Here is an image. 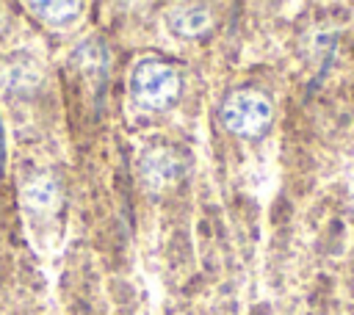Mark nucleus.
Segmentation results:
<instances>
[{
    "instance_id": "39448f33",
    "label": "nucleus",
    "mask_w": 354,
    "mask_h": 315,
    "mask_svg": "<svg viewBox=\"0 0 354 315\" xmlns=\"http://www.w3.org/2000/svg\"><path fill=\"white\" fill-rule=\"evenodd\" d=\"M171 174H174V169H171L169 155L155 152V155H149L144 160V177L149 180V185H163V182L171 180Z\"/></svg>"
},
{
    "instance_id": "f257e3e1",
    "label": "nucleus",
    "mask_w": 354,
    "mask_h": 315,
    "mask_svg": "<svg viewBox=\"0 0 354 315\" xmlns=\"http://www.w3.org/2000/svg\"><path fill=\"white\" fill-rule=\"evenodd\" d=\"M180 91L177 72L163 61H144L133 72V97L147 108H166Z\"/></svg>"
},
{
    "instance_id": "423d86ee",
    "label": "nucleus",
    "mask_w": 354,
    "mask_h": 315,
    "mask_svg": "<svg viewBox=\"0 0 354 315\" xmlns=\"http://www.w3.org/2000/svg\"><path fill=\"white\" fill-rule=\"evenodd\" d=\"M33 11H39V17L50 19V22H66L75 17V11H80L77 3H33Z\"/></svg>"
},
{
    "instance_id": "20e7f679",
    "label": "nucleus",
    "mask_w": 354,
    "mask_h": 315,
    "mask_svg": "<svg viewBox=\"0 0 354 315\" xmlns=\"http://www.w3.org/2000/svg\"><path fill=\"white\" fill-rule=\"evenodd\" d=\"M25 202L30 204V207H50L53 202H55V185H53V180L50 177H36V180H30L28 182V188H25Z\"/></svg>"
},
{
    "instance_id": "f03ea898",
    "label": "nucleus",
    "mask_w": 354,
    "mask_h": 315,
    "mask_svg": "<svg viewBox=\"0 0 354 315\" xmlns=\"http://www.w3.org/2000/svg\"><path fill=\"white\" fill-rule=\"evenodd\" d=\"M268 119L271 105L263 94L254 91H238L221 108V122L238 135H260L268 127Z\"/></svg>"
},
{
    "instance_id": "7ed1b4c3",
    "label": "nucleus",
    "mask_w": 354,
    "mask_h": 315,
    "mask_svg": "<svg viewBox=\"0 0 354 315\" xmlns=\"http://www.w3.org/2000/svg\"><path fill=\"white\" fill-rule=\"evenodd\" d=\"M169 25L180 36H202L210 28V14L205 8H180L169 14Z\"/></svg>"
}]
</instances>
